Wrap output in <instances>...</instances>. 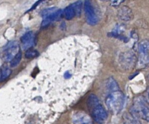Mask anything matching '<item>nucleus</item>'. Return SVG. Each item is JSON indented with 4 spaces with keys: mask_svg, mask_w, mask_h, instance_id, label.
I'll return each instance as SVG.
<instances>
[{
    "mask_svg": "<svg viewBox=\"0 0 149 124\" xmlns=\"http://www.w3.org/2000/svg\"><path fill=\"white\" fill-rule=\"evenodd\" d=\"M0 81H1V73H0Z\"/></svg>",
    "mask_w": 149,
    "mask_h": 124,
    "instance_id": "nucleus-26",
    "label": "nucleus"
},
{
    "mask_svg": "<svg viewBox=\"0 0 149 124\" xmlns=\"http://www.w3.org/2000/svg\"><path fill=\"white\" fill-rule=\"evenodd\" d=\"M39 53L38 50L34 49H29L26 51V53H25V57L27 59H31L34 58V57H36L39 56Z\"/></svg>",
    "mask_w": 149,
    "mask_h": 124,
    "instance_id": "nucleus-18",
    "label": "nucleus"
},
{
    "mask_svg": "<svg viewBox=\"0 0 149 124\" xmlns=\"http://www.w3.org/2000/svg\"><path fill=\"white\" fill-rule=\"evenodd\" d=\"M12 74V70L9 68L4 69L1 73V81H4L9 78Z\"/></svg>",
    "mask_w": 149,
    "mask_h": 124,
    "instance_id": "nucleus-20",
    "label": "nucleus"
},
{
    "mask_svg": "<svg viewBox=\"0 0 149 124\" xmlns=\"http://www.w3.org/2000/svg\"><path fill=\"white\" fill-rule=\"evenodd\" d=\"M63 16L66 20H71L76 16V13L74 11L72 4L67 6L63 11Z\"/></svg>",
    "mask_w": 149,
    "mask_h": 124,
    "instance_id": "nucleus-15",
    "label": "nucleus"
},
{
    "mask_svg": "<svg viewBox=\"0 0 149 124\" xmlns=\"http://www.w3.org/2000/svg\"><path fill=\"white\" fill-rule=\"evenodd\" d=\"M106 87L107 90L109 91V93L115 91L119 90L118 85L117 83V82L115 81V79L112 78H109L107 80L106 82Z\"/></svg>",
    "mask_w": 149,
    "mask_h": 124,
    "instance_id": "nucleus-14",
    "label": "nucleus"
},
{
    "mask_svg": "<svg viewBox=\"0 0 149 124\" xmlns=\"http://www.w3.org/2000/svg\"><path fill=\"white\" fill-rule=\"evenodd\" d=\"M72 7L75 11L76 16H80L81 13V9H82V6H83V3L81 1H76L72 4Z\"/></svg>",
    "mask_w": 149,
    "mask_h": 124,
    "instance_id": "nucleus-16",
    "label": "nucleus"
},
{
    "mask_svg": "<svg viewBox=\"0 0 149 124\" xmlns=\"http://www.w3.org/2000/svg\"><path fill=\"white\" fill-rule=\"evenodd\" d=\"M63 15V11L62 9H57L56 12L43 18V21L42 22V27H46L52 22L59 20L62 18Z\"/></svg>",
    "mask_w": 149,
    "mask_h": 124,
    "instance_id": "nucleus-10",
    "label": "nucleus"
},
{
    "mask_svg": "<svg viewBox=\"0 0 149 124\" xmlns=\"http://www.w3.org/2000/svg\"><path fill=\"white\" fill-rule=\"evenodd\" d=\"M73 124H94L92 118L83 111H77L72 116Z\"/></svg>",
    "mask_w": 149,
    "mask_h": 124,
    "instance_id": "nucleus-8",
    "label": "nucleus"
},
{
    "mask_svg": "<svg viewBox=\"0 0 149 124\" xmlns=\"http://www.w3.org/2000/svg\"><path fill=\"white\" fill-rule=\"evenodd\" d=\"M21 43L23 49H30L35 43V36L33 32L30 31L24 34L21 37Z\"/></svg>",
    "mask_w": 149,
    "mask_h": 124,
    "instance_id": "nucleus-7",
    "label": "nucleus"
},
{
    "mask_svg": "<svg viewBox=\"0 0 149 124\" xmlns=\"http://www.w3.org/2000/svg\"><path fill=\"white\" fill-rule=\"evenodd\" d=\"M124 124H141L139 119L130 113H126L123 116Z\"/></svg>",
    "mask_w": 149,
    "mask_h": 124,
    "instance_id": "nucleus-13",
    "label": "nucleus"
},
{
    "mask_svg": "<svg viewBox=\"0 0 149 124\" xmlns=\"http://www.w3.org/2000/svg\"><path fill=\"white\" fill-rule=\"evenodd\" d=\"M149 63V55H139L138 64L141 67H145Z\"/></svg>",
    "mask_w": 149,
    "mask_h": 124,
    "instance_id": "nucleus-19",
    "label": "nucleus"
},
{
    "mask_svg": "<svg viewBox=\"0 0 149 124\" xmlns=\"http://www.w3.org/2000/svg\"><path fill=\"white\" fill-rule=\"evenodd\" d=\"M105 103L108 110L113 114L120 113L125 104V96L120 90L109 93L106 97Z\"/></svg>",
    "mask_w": 149,
    "mask_h": 124,
    "instance_id": "nucleus-3",
    "label": "nucleus"
},
{
    "mask_svg": "<svg viewBox=\"0 0 149 124\" xmlns=\"http://www.w3.org/2000/svg\"><path fill=\"white\" fill-rule=\"evenodd\" d=\"M20 51V47L18 43L13 41L7 45L5 48L3 54V59L5 61H11L13 57Z\"/></svg>",
    "mask_w": 149,
    "mask_h": 124,
    "instance_id": "nucleus-6",
    "label": "nucleus"
},
{
    "mask_svg": "<svg viewBox=\"0 0 149 124\" xmlns=\"http://www.w3.org/2000/svg\"><path fill=\"white\" fill-rule=\"evenodd\" d=\"M84 11L86 18V21L91 26H95L98 21V17L95 12L94 7L90 1L84 2Z\"/></svg>",
    "mask_w": 149,
    "mask_h": 124,
    "instance_id": "nucleus-5",
    "label": "nucleus"
},
{
    "mask_svg": "<svg viewBox=\"0 0 149 124\" xmlns=\"http://www.w3.org/2000/svg\"><path fill=\"white\" fill-rule=\"evenodd\" d=\"M118 17L122 21H129L133 20L134 16L133 12L127 6H122L118 12Z\"/></svg>",
    "mask_w": 149,
    "mask_h": 124,
    "instance_id": "nucleus-9",
    "label": "nucleus"
},
{
    "mask_svg": "<svg viewBox=\"0 0 149 124\" xmlns=\"http://www.w3.org/2000/svg\"><path fill=\"white\" fill-rule=\"evenodd\" d=\"M123 2V1H113L111 3V4L113 7H117L119 6Z\"/></svg>",
    "mask_w": 149,
    "mask_h": 124,
    "instance_id": "nucleus-23",
    "label": "nucleus"
},
{
    "mask_svg": "<svg viewBox=\"0 0 149 124\" xmlns=\"http://www.w3.org/2000/svg\"><path fill=\"white\" fill-rule=\"evenodd\" d=\"M57 8L56 7H50V8H47V9H44L42 12H41V16L43 18L47 17V16L51 15L53 12H56L57 11Z\"/></svg>",
    "mask_w": 149,
    "mask_h": 124,
    "instance_id": "nucleus-21",
    "label": "nucleus"
},
{
    "mask_svg": "<svg viewBox=\"0 0 149 124\" xmlns=\"http://www.w3.org/2000/svg\"><path fill=\"white\" fill-rule=\"evenodd\" d=\"M146 99L147 100V101L149 102V89L147 90V97Z\"/></svg>",
    "mask_w": 149,
    "mask_h": 124,
    "instance_id": "nucleus-25",
    "label": "nucleus"
},
{
    "mask_svg": "<svg viewBox=\"0 0 149 124\" xmlns=\"http://www.w3.org/2000/svg\"><path fill=\"white\" fill-rule=\"evenodd\" d=\"M130 113L138 119L149 122V102L142 96L135 97L130 109Z\"/></svg>",
    "mask_w": 149,
    "mask_h": 124,
    "instance_id": "nucleus-2",
    "label": "nucleus"
},
{
    "mask_svg": "<svg viewBox=\"0 0 149 124\" xmlns=\"http://www.w3.org/2000/svg\"><path fill=\"white\" fill-rule=\"evenodd\" d=\"M87 106L93 120L98 124H103L107 118V114L98 97L91 94L87 99Z\"/></svg>",
    "mask_w": 149,
    "mask_h": 124,
    "instance_id": "nucleus-1",
    "label": "nucleus"
},
{
    "mask_svg": "<svg viewBox=\"0 0 149 124\" xmlns=\"http://www.w3.org/2000/svg\"><path fill=\"white\" fill-rule=\"evenodd\" d=\"M125 25H123V24H118L116 25L112 32L109 34L111 36L118 38L125 41V39H127V38L123 35L124 32L125 31Z\"/></svg>",
    "mask_w": 149,
    "mask_h": 124,
    "instance_id": "nucleus-11",
    "label": "nucleus"
},
{
    "mask_svg": "<svg viewBox=\"0 0 149 124\" xmlns=\"http://www.w3.org/2000/svg\"><path fill=\"white\" fill-rule=\"evenodd\" d=\"M43 1H37V2H36L33 5V6L31 7V8H30V9L27 11V12H30V11H33L34 9H35L41 3H42Z\"/></svg>",
    "mask_w": 149,
    "mask_h": 124,
    "instance_id": "nucleus-22",
    "label": "nucleus"
},
{
    "mask_svg": "<svg viewBox=\"0 0 149 124\" xmlns=\"http://www.w3.org/2000/svg\"><path fill=\"white\" fill-rule=\"evenodd\" d=\"M139 55H149V40L143 39L138 44Z\"/></svg>",
    "mask_w": 149,
    "mask_h": 124,
    "instance_id": "nucleus-12",
    "label": "nucleus"
},
{
    "mask_svg": "<svg viewBox=\"0 0 149 124\" xmlns=\"http://www.w3.org/2000/svg\"><path fill=\"white\" fill-rule=\"evenodd\" d=\"M63 76L65 79H70L72 76V74H71V73L70 71H67L66 72H65V73L63 74Z\"/></svg>",
    "mask_w": 149,
    "mask_h": 124,
    "instance_id": "nucleus-24",
    "label": "nucleus"
},
{
    "mask_svg": "<svg viewBox=\"0 0 149 124\" xmlns=\"http://www.w3.org/2000/svg\"><path fill=\"white\" fill-rule=\"evenodd\" d=\"M136 57L132 51H126L120 54L119 62L123 68L129 70L134 67L136 62Z\"/></svg>",
    "mask_w": 149,
    "mask_h": 124,
    "instance_id": "nucleus-4",
    "label": "nucleus"
},
{
    "mask_svg": "<svg viewBox=\"0 0 149 124\" xmlns=\"http://www.w3.org/2000/svg\"><path fill=\"white\" fill-rule=\"evenodd\" d=\"M21 59H22V52L20 50L18 52V53L16 55L13 57V60L10 61V67L12 68L16 67V66L19 64L20 61H21Z\"/></svg>",
    "mask_w": 149,
    "mask_h": 124,
    "instance_id": "nucleus-17",
    "label": "nucleus"
}]
</instances>
